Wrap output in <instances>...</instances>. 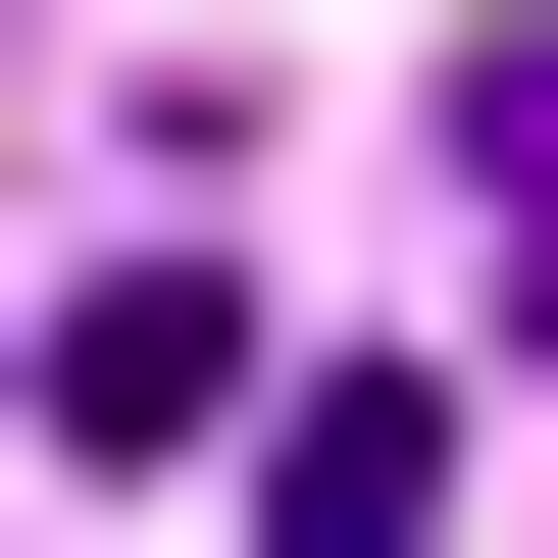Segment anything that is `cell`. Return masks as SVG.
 <instances>
[{"instance_id":"1","label":"cell","mask_w":558,"mask_h":558,"mask_svg":"<svg viewBox=\"0 0 558 558\" xmlns=\"http://www.w3.org/2000/svg\"><path fill=\"white\" fill-rule=\"evenodd\" d=\"M457 254H508V305H558V51H508V102H457Z\"/></svg>"}]
</instances>
